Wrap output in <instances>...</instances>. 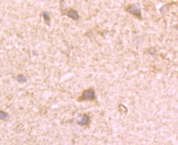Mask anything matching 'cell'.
<instances>
[{"label": "cell", "mask_w": 178, "mask_h": 145, "mask_svg": "<svg viewBox=\"0 0 178 145\" xmlns=\"http://www.w3.org/2000/svg\"><path fill=\"white\" fill-rule=\"evenodd\" d=\"M96 99L95 91L91 88L84 90L83 93L80 96L77 100L79 102L84 100H94Z\"/></svg>", "instance_id": "6da1fadb"}, {"label": "cell", "mask_w": 178, "mask_h": 145, "mask_svg": "<svg viewBox=\"0 0 178 145\" xmlns=\"http://www.w3.org/2000/svg\"><path fill=\"white\" fill-rule=\"evenodd\" d=\"M126 11L134 15L138 19H141L142 15L140 9L136 4H130L126 8Z\"/></svg>", "instance_id": "7a4b0ae2"}, {"label": "cell", "mask_w": 178, "mask_h": 145, "mask_svg": "<svg viewBox=\"0 0 178 145\" xmlns=\"http://www.w3.org/2000/svg\"><path fill=\"white\" fill-rule=\"evenodd\" d=\"M90 123V117L87 114H84L83 115V117L82 120L77 122V124L84 126H88Z\"/></svg>", "instance_id": "3957f363"}, {"label": "cell", "mask_w": 178, "mask_h": 145, "mask_svg": "<svg viewBox=\"0 0 178 145\" xmlns=\"http://www.w3.org/2000/svg\"><path fill=\"white\" fill-rule=\"evenodd\" d=\"M67 15L69 18H72L73 20H77L79 19V15L77 14V12L72 9L69 10L68 11V13H67Z\"/></svg>", "instance_id": "277c9868"}, {"label": "cell", "mask_w": 178, "mask_h": 145, "mask_svg": "<svg viewBox=\"0 0 178 145\" xmlns=\"http://www.w3.org/2000/svg\"><path fill=\"white\" fill-rule=\"evenodd\" d=\"M16 80L19 82V83H26L27 81V79L26 77L23 74H19L16 77Z\"/></svg>", "instance_id": "5b68a950"}, {"label": "cell", "mask_w": 178, "mask_h": 145, "mask_svg": "<svg viewBox=\"0 0 178 145\" xmlns=\"http://www.w3.org/2000/svg\"><path fill=\"white\" fill-rule=\"evenodd\" d=\"M9 119V115L6 112L0 110V120H8Z\"/></svg>", "instance_id": "8992f818"}]
</instances>
